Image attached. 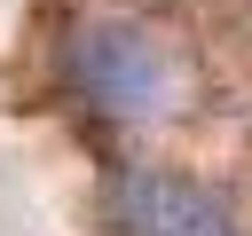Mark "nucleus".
<instances>
[{
	"instance_id": "1",
	"label": "nucleus",
	"mask_w": 252,
	"mask_h": 236,
	"mask_svg": "<svg viewBox=\"0 0 252 236\" xmlns=\"http://www.w3.org/2000/svg\"><path fill=\"white\" fill-rule=\"evenodd\" d=\"M102 212H110V236H236V220H228L197 181H181V173H150V165L110 173Z\"/></svg>"
},
{
	"instance_id": "2",
	"label": "nucleus",
	"mask_w": 252,
	"mask_h": 236,
	"mask_svg": "<svg viewBox=\"0 0 252 236\" xmlns=\"http://www.w3.org/2000/svg\"><path fill=\"white\" fill-rule=\"evenodd\" d=\"M71 79H79V94H87L94 110H110V118H142V110L158 102V55H150V39L126 31V24H87V31L71 39Z\"/></svg>"
}]
</instances>
